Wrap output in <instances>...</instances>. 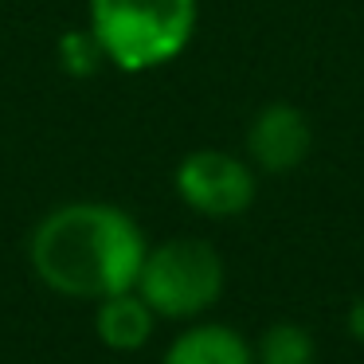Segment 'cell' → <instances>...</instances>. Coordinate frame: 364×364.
<instances>
[{"label":"cell","mask_w":364,"mask_h":364,"mask_svg":"<svg viewBox=\"0 0 364 364\" xmlns=\"http://www.w3.org/2000/svg\"><path fill=\"white\" fill-rule=\"evenodd\" d=\"M145 251L149 247L134 215L98 200L48 212L28 239V259L40 282L55 294L90 301L134 290Z\"/></svg>","instance_id":"obj_1"},{"label":"cell","mask_w":364,"mask_h":364,"mask_svg":"<svg viewBox=\"0 0 364 364\" xmlns=\"http://www.w3.org/2000/svg\"><path fill=\"white\" fill-rule=\"evenodd\" d=\"M196 0H90V36L118 71H153L188 48Z\"/></svg>","instance_id":"obj_2"},{"label":"cell","mask_w":364,"mask_h":364,"mask_svg":"<svg viewBox=\"0 0 364 364\" xmlns=\"http://www.w3.org/2000/svg\"><path fill=\"white\" fill-rule=\"evenodd\" d=\"M137 294L157 317H196L223 294V259L204 239H168L145 251Z\"/></svg>","instance_id":"obj_3"},{"label":"cell","mask_w":364,"mask_h":364,"mask_svg":"<svg viewBox=\"0 0 364 364\" xmlns=\"http://www.w3.org/2000/svg\"><path fill=\"white\" fill-rule=\"evenodd\" d=\"M255 168L223 149H196L176 165V196L208 220H231L255 204Z\"/></svg>","instance_id":"obj_4"},{"label":"cell","mask_w":364,"mask_h":364,"mask_svg":"<svg viewBox=\"0 0 364 364\" xmlns=\"http://www.w3.org/2000/svg\"><path fill=\"white\" fill-rule=\"evenodd\" d=\"M309 149H314V129L294 102H267L247 126V157L270 176L301 168Z\"/></svg>","instance_id":"obj_5"},{"label":"cell","mask_w":364,"mask_h":364,"mask_svg":"<svg viewBox=\"0 0 364 364\" xmlns=\"http://www.w3.org/2000/svg\"><path fill=\"white\" fill-rule=\"evenodd\" d=\"M153 317L157 314L149 309V301L141 294L122 290V294H110V298L98 301L95 329L106 348H114V353H137L153 337Z\"/></svg>","instance_id":"obj_6"},{"label":"cell","mask_w":364,"mask_h":364,"mask_svg":"<svg viewBox=\"0 0 364 364\" xmlns=\"http://www.w3.org/2000/svg\"><path fill=\"white\" fill-rule=\"evenodd\" d=\"M165 364H255V348L228 325H192L168 345Z\"/></svg>","instance_id":"obj_7"},{"label":"cell","mask_w":364,"mask_h":364,"mask_svg":"<svg viewBox=\"0 0 364 364\" xmlns=\"http://www.w3.org/2000/svg\"><path fill=\"white\" fill-rule=\"evenodd\" d=\"M317 345L309 337V329L294 321H278L270 329H262L259 345H255V364H314Z\"/></svg>","instance_id":"obj_8"},{"label":"cell","mask_w":364,"mask_h":364,"mask_svg":"<svg viewBox=\"0 0 364 364\" xmlns=\"http://www.w3.org/2000/svg\"><path fill=\"white\" fill-rule=\"evenodd\" d=\"M345 325H348V333H353V341H360V345H364V298H353Z\"/></svg>","instance_id":"obj_9"}]
</instances>
